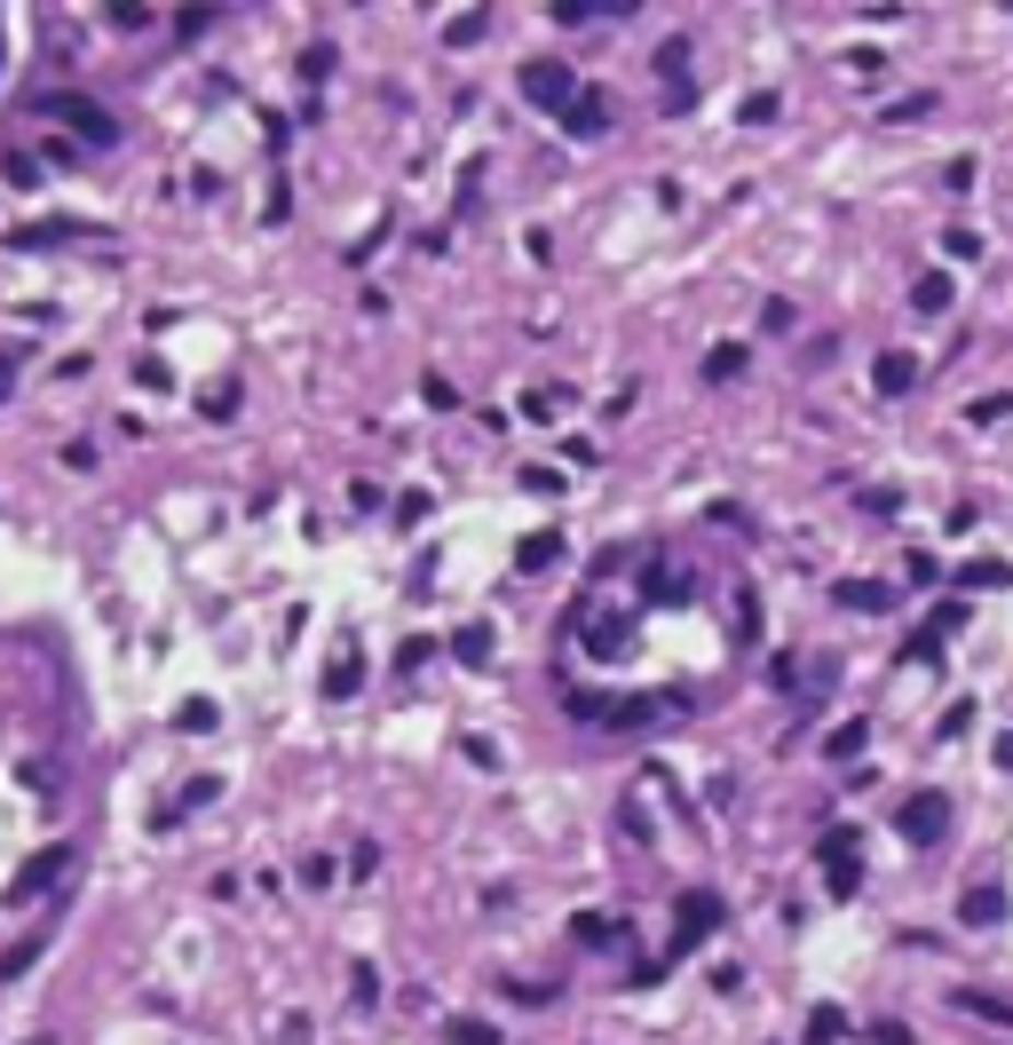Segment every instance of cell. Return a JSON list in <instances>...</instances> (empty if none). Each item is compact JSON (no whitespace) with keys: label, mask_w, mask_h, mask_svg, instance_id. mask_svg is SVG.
Instances as JSON below:
<instances>
[{"label":"cell","mask_w":1013,"mask_h":1045,"mask_svg":"<svg viewBox=\"0 0 1013 1045\" xmlns=\"http://www.w3.org/2000/svg\"><path fill=\"white\" fill-rule=\"evenodd\" d=\"M713 927H721V895L689 887V895H682V927H673V942H665V966H682V959H689V951H697V942L713 934Z\"/></svg>","instance_id":"obj_1"},{"label":"cell","mask_w":1013,"mask_h":1045,"mask_svg":"<svg viewBox=\"0 0 1013 1045\" xmlns=\"http://www.w3.org/2000/svg\"><path fill=\"white\" fill-rule=\"evenodd\" d=\"M895 824H903V839H910V848H934V839L951 832V792H934V785H927V792H910Z\"/></svg>","instance_id":"obj_2"},{"label":"cell","mask_w":1013,"mask_h":1045,"mask_svg":"<svg viewBox=\"0 0 1013 1045\" xmlns=\"http://www.w3.org/2000/svg\"><path fill=\"white\" fill-rule=\"evenodd\" d=\"M523 95L538 112H570V104H579V80H570V63L538 56V63H523Z\"/></svg>","instance_id":"obj_3"},{"label":"cell","mask_w":1013,"mask_h":1045,"mask_svg":"<svg viewBox=\"0 0 1013 1045\" xmlns=\"http://www.w3.org/2000/svg\"><path fill=\"white\" fill-rule=\"evenodd\" d=\"M816 856H824V880H831V895H855V887H863V856H855V832H848V824H831Z\"/></svg>","instance_id":"obj_4"},{"label":"cell","mask_w":1013,"mask_h":1045,"mask_svg":"<svg viewBox=\"0 0 1013 1045\" xmlns=\"http://www.w3.org/2000/svg\"><path fill=\"white\" fill-rule=\"evenodd\" d=\"M40 119H72V135H88V143H112V112H95V104H80V95H40Z\"/></svg>","instance_id":"obj_5"},{"label":"cell","mask_w":1013,"mask_h":1045,"mask_svg":"<svg viewBox=\"0 0 1013 1045\" xmlns=\"http://www.w3.org/2000/svg\"><path fill=\"white\" fill-rule=\"evenodd\" d=\"M63 871H72V848H40V856H32L24 871H16V903H32V895H56V880H63Z\"/></svg>","instance_id":"obj_6"},{"label":"cell","mask_w":1013,"mask_h":1045,"mask_svg":"<svg viewBox=\"0 0 1013 1045\" xmlns=\"http://www.w3.org/2000/svg\"><path fill=\"white\" fill-rule=\"evenodd\" d=\"M871 381H880V396H910V388H919V357H910V349H880Z\"/></svg>","instance_id":"obj_7"},{"label":"cell","mask_w":1013,"mask_h":1045,"mask_svg":"<svg viewBox=\"0 0 1013 1045\" xmlns=\"http://www.w3.org/2000/svg\"><path fill=\"white\" fill-rule=\"evenodd\" d=\"M63 239H95V222L56 214V222H24V230H16V246H24V254H32V246H63Z\"/></svg>","instance_id":"obj_8"},{"label":"cell","mask_w":1013,"mask_h":1045,"mask_svg":"<svg viewBox=\"0 0 1013 1045\" xmlns=\"http://www.w3.org/2000/svg\"><path fill=\"white\" fill-rule=\"evenodd\" d=\"M958 912H966V927H998V919H1005V895H998L990 880H974V887L958 895Z\"/></svg>","instance_id":"obj_9"},{"label":"cell","mask_w":1013,"mask_h":1045,"mask_svg":"<svg viewBox=\"0 0 1013 1045\" xmlns=\"http://www.w3.org/2000/svg\"><path fill=\"white\" fill-rule=\"evenodd\" d=\"M958 1014L990 1022V1030H1013V1006H1005V998H990V990H958Z\"/></svg>","instance_id":"obj_10"},{"label":"cell","mask_w":1013,"mask_h":1045,"mask_svg":"<svg viewBox=\"0 0 1013 1045\" xmlns=\"http://www.w3.org/2000/svg\"><path fill=\"white\" fill-rule=\"evenodd\" d=\"M357 682H364V658H357V650L325 665V697H357Z\"/></svg>","instance_id":"obj_11"},{"label":"cell","mask_w":1013,"mask_h":1045,"mask_svg":"<svg viewBox=\"0 0 1013 1045\" xmlns=\"http://www.w3.org/2000/svg\"><path fill=\"white\" fill-rule=\"evenodd\" d=\"M562 119H570V135H602V127H610V104H602V95H579Z\"/></svg>","instance_id":"obj_12"},{"label":"cell","mask_w":1013,"mask_h":1045,"mask_svg":"<svg viewBox=\"0 0 1013 1045\" xmlns=\"http://www.w3.org/2000/svg\"><path fill=\"white\" fill-rule=\"evenodd\" d=\"M910 301H919V310H951V278H942V269H927V278L910 286Z\"/></svg>","instance_id":"obj_13"},{"label":"cell","mask_w":1013,"mask_h":1045,"mask_svg":"<svg viewBox=\"0 0 1013 1045\" xmlns=\"http://www.w3.org/2000/svg\"><path fill=\"white\" fill-rule=\"evenodd\" d=\"M736 373H745V349L736 341H721L713 357H705V381H736Z\"/></svg>","instance_id":"obj_14"},{"label":"cell","mask_w":1013,"mask_h":1045,"mask_svg":"<svg viewBox=\"0 0 1013 1045\" xmlns=\"http://www.w3.org/2000/svg\"><path fill=\"white\" fill-rule=\"evenodd\" d=\"M824 753H831V760H848V753H863V721H839V729L824 736Z\"/></svg>","instance_id":"obj_15"},{"label":"cell","mask_w":1013,"mask_h":1045,"mask_svg":"<svg viewBox=\"0 0 1013 1045\" xmlns=\"http://www.w3.org/2000/svg\"><path fill=\"white\" fill-rule=\"evenodd\" d=\"M839 1030H848V1014H839V1006H816V1022H807V1045H831Z\"/></svg>","instance_id":"obj_16"},{"label":"cell","mask_w":1013,"mask_h":1045,"mask_svg":"<svg viewBox=\"0 0 1013 1045\" xmlns=\"http://www.w3.org/2000/svg\"><path fill=\"white\" fill-rule=\"evenodd\" d=\"M942 254L951 262H982V239H974V230H942Z\"/></svg>","instance_id":"obj_17"},{"label":"cell","mask_w":1013,"mask_h":1045,"mask_svg":"<svg viewBox=\"0 0 1013 1045\" xmlns=\"http://www.w3.org/2000/svg\"><path fill=\"white\" fill-rule=\"evenodd\" d=\"M452 650H459L467 665H484V658H491V634H484V626H459V642H452Z\"/></svg>","instance_id":"obj_18"},{"label":"cell","mask_w":1013,"mask_h":1045,"mask_svg":"<svg viewBox=\"0 0 1013 1045\" xmlns=\"http://www.w3.org/2000/svg\"><path fill=\"white\" fill-rule=\"evenodd\" d=\"M570 934H579V942H610L618 927H610V919H602V912H579V919H570Z\"/></svg>","instance_id":"obj_19"},{"label":"cell","mask_w":1013,"mask_h":1045,"mask_svg":"<svg viewBox=\"0 0 1013 1045\" xmlns=\"http://www.w3.org/2000/svg\"><path fill=\"white\" fill-rule=\"evenodd\" d=\"M444 1037H452V1045H499V1030H491V1022H452Z\"/></svg>","instance_id":"obj_20"},{"label":"cell","mask_w":1013,"mask_h":1045,"mask_svg":"<svg viewBox=\"0 0 1013 1045\" xmlns=\"http://www.w3.org/2000/svg\"><path fill=\"white\" fill-rule=\"evenodd\" d=\"M444 40H452V48H467V40H484V9H476V16H452V24H444Z\"/></svg>","instance_id":"obj_21"},{"label":"cell","mask_w":1013,"mask_h":1045,"mask_svg":"<svg viewBox=\"0 0 1013 1045\" xmlns=\"http://www.w3.org/2000/svg\"><path fill=\"white\" fill-rule=\"evenodd\" d=\"M1005 413H1013V396H974V413H966V420L982 428V420H1005Z\"/></svg>","instance_id":"obj_22"},{"label":"cell","mask_w":1013,"mask_h":1045,"mask_svg":"<svg viewBox=\"0 0 1013 1045\" xmlns=\"http://www.w3.org/2000/svg\"><path fill=\"white\" fill-rule=\"evenodd\" d=\"M839 602H855V611H887V587H839Z\"/></svg>","instance_id":"obj_23"},{"label":"cell","mask_w":1013,"mask_h":1045,"mask_svg":"<svg viewBox=\"0 0 1013 1045\" xmlns=\"http://www.w3.org/2000/svg\"><path fill=\"white\" fill-rule=\"evenodd\" d=\"M958 579H966V587H1005V570H998V562H966Z\"/></svg>","instance_id":"obj_24"},{"label":"cell","mask_w":1013,"mask_h":1045,"mask_svg":"<svg viewBox=\"0 0 1013 1045\" xmlns=\"http://www.w3.org/2000/svg\"><path fill=\"white\" fill-rule=\"evenodd\" d=\"M175 729H190V736H198V729H214V705H183Z\"/></svg>","instance_id":"obj_25"},{"label":"cell","mask_w":1013,"mask_h":1045,"mask_svg":"<svg viewBox=\"0 0 1013 1045\" xmlns=\"http://www.w3.org/2000/svg\"><path fill=\"white\" fill-rule=\"evenodd\" d=\"M207 24H214V9H183V16H175V32H183V40H198Z\"/></svg>","instance_id":"obj_26"},{"label":"cell","mask_w":1013,"mask_h":1045,"mask_svg":"<svg viewBox=\"0 0 1013 1045\" xmlns=\"http://www.w3.org/2000/svg\"><path fill=\"white\" fill-rule=\"evenodd\" d=\"M998 768H1013V729H1005V736H998Z\"/></svg>","instance_id":"obj_27"},{"label":"cell","mask_w":1013,"mask_h":1045,"mask_svg":"<svg viewBox=\"0 0 1013 1045\" xmlns=\"http://www.w3.org/2000/svg\"><path fill=\"white\" fill-rule=\"evenodd\" d=\"M24 1045H48V1037H24Z\"/></svg>","instance_id":"obj_28"}]
</instances>
